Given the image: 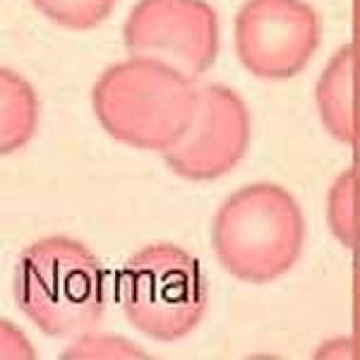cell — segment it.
Instances as JSON below:
<instances>
[{
  "mask_svg": "<svg viewBox=\"0 0 360 360\" xmlns=\"http://www.w3.org/2000/svg\"><path fill=\"white\" fill-rule=\"evenodd\" d=\"M125 319L156 341L185 339L209 303L202 264L173 243H154L127 259L118 276Z\"/></svg>",
  "mask_w": 360,
  "mask_h": 360,
  "instance_id": "obj_4",
  "label": "cell"
},
{
  "mask_svg": "<svg viewBox=\"0 0 360 360\" xmlns=\"http://www.w3.org/2000/svg\"><path fill=\"white\" fill-rule=\"evenodd\" d=\"M305 217L298 200L276 183H252L219 207L212 248L231 276L269 283L288 274L303 255Z\"/></svg>",
  "mask_w": 360,
  "mask_h": 360,
  "instance_id": "obj_3",
  "label": "cell"
},
{
  "mask_svg": "<svg viewBox=\"0 0 360 360\" xmlns=\"http://www.w3.org/2000/svg\"><path fill=\"white\" fill-rule=\"evenodd\" d=\"M118 0H32L34 8L58 27L86 32L106 22Z\"/></svg>",
  "mask_w": 360,
  "mask_h": 360,
  "instance_id": "obj_11",
  "label": "cell"
},
{
  "mask_svg": "<svg viewBox=\"0 0 360 360\" xmlns=\"http://www.w3.org/2000/svg\"><path fill=\"white\" fill-rule=\"evenodd\" d=\"M13 295L44 334L79 336L91 332L106 310V276L84 243L51 236L22 250Z\"/></svg>",
  "mask_w": 360,
  "mask_h": 360,
  "instance_id": "obj_2",
  "label": "cell"
},
{
  "mask_svg": "<svg viewBox=\"0 0 360 360\" xmlns=\"http://www.w3.org/2000/svg\"><path fill=\"white\" fill-rule=\"evenodd\" d=\"M317 113L324 130L336 142L353 144L358 135L356 115V46L344 44L329 58L315 89Z\"/></svg>",
  "mask_w": 360,
  "mask_h": 360,
  "instance_id": "obj_8",
  "label": "cell"
},
{
  "mask_svg": "<svg viewBox=\"0 0 360 360\" xmlns=\"http://www.w3.org/2000/svg\"><path fill=\"white\" fill-rule=\"evenodd\" d=\"M0 77V149L3 154L20 152L37 132V91L15 70L3 68Z\"/></svg>",
  "mask_w": 360,
  "mask_h": 360,
  "instance_id": "obj_9",
  "label": "cell"
},
{
  "mask_svg": "<svg viewBox=\"0 0 360 360\" xmlns=\"http://www.w3.org/2000/svg\"><path fill=\"white\" fill-rule=\"evenodd\" d=\"M63 358H147V353L139 351L137 344L120 336L91 334L84 332L70 348L63 351Z\"/></svg>",
  "mask_w": 360,
  "mask_h": 360,
  "instance_id": "obj_12",
  "label": "cell"
},
{
  "mask_svg": "<svg viewBox=\"0 0 360 360\" xmlns=\"http://www.w3.org/2000/svg\"><path fill=\"white\" fill-rule=\"evenodd\" d=\"M200 86L180 70L152 58H130L98 75L91 106L103 130L144 152L171 149L190 127Z\"/></svg>",
  "mask_w": 360,
  "mask_h": 360,
  "instance_id": "obj_1",
  "label": "cell"
},
{
  "mask_svg": "<svg viewBox=\"0 0 360 360\" xmlns=\"http://www.w3.org/2000/svg\"><path fill=\"white\" fill-rule=\"evenodd\" d=\"M327 221L336 240L346 248H356L358 240V178L353 168L341 171L327 195Z\"/></svg>",
  "mask_w": 360,
  "mask_h": 360,
  "instance_id": "obj_10",
  "label": "cell"
},
{
  "mask_svg": "<svg viewBox=\"0 0 360 360\" xmlns=\"http://www.w3.org/2000/svg\"><path fill=\"white\" fill-rule=\"evenodd\" d=\"M250 147V111L231 86H200L197 111L185 135L164 152L176 176L195 183L217 180L240 164Z\"/></svg>",
  "mask_w": 360,
  "mask_h": 360,
  "instance_id": "obj_7",
  "label": "cell"
},
{
  "mask_svg": "<svg viewBox=\"0 0 360 360\" xmlns=\"http://www.w3.org/2000/svg\"><path fill=\"white\" fill-rule=\"evenodd\" d=\"M132 58H152L202 77L219 56V17L207 0H139L123 27Z\"/></svg>",
  "mask_w": 360,
  "mask_h": 360,
  "instance_id": "obj_6",
  "label": "cell"
},
{
  "mask_svg": "<svg viewBox=\"0 0 360 360\" xmlns=\"http://www.w3.org/2000/svg\"><path fill=\"white\" fill-rule=\"evenodd\" d=\"M319 39V15L303 0H248L236 15L238 60L259 79L281 82L303 72Z\"/></svg>",
  "mask_w": 360,
  "mask_h": 360,
  "instance_id": "obj_5",
  "label": "cell"
}]
</instances>
